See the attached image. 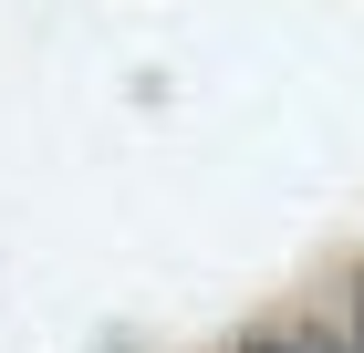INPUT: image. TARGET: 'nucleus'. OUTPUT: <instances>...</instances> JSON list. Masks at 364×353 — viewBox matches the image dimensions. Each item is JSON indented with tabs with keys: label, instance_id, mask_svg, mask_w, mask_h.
I'll return each mask as SVG.
<instances>
[{
	"label": "nucleus",
	"instance_id": "nucleus-2",
	"mask_svg": "<svg viewBox=\"0 0 364 353\" xmlns=\"http://www.w3.org/2000/svg\"><path fill=\"white\" fill-rule=\"evenodd\" d=\"M354 332H364V291H354Z\"/></svg>",
	"mask_w": 364,
	"mask_h": 353
},
{
	"label": "nucleus",
	"instance_id": "nucleus-1",
	"mask_svg": "<svg viewBox=\"0 0 364 353\" xmlns=\"http://www.w3.org/2000/svg\"><path fill=\"white\" fill-rule=\"evenodd\" d=\"M271 353H343V343H323V332H291V343H271Z\"/></svg>",
	"mask_w": 364,
	"mask_h": 353
}]
</instances>
